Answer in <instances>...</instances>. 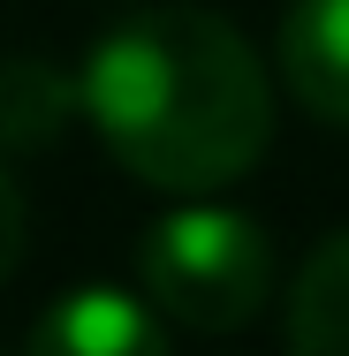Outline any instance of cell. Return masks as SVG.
<instances>
[{"instance_id":"cell-6","label":"cell","mask_w":349,"mask_h":356,"mask_svg":"<svg viewBox=\"0 0 349 356\" xmlns=\"http://www.w3.org/2000/svg\"><path fill=\"white\" fill-rule=\"evenodd\" d=\"M288 341L304 356H349V227L327 235L288 281Z\"/></svg>"},{"instance_id":"cell-5","label":"cell","mask_w":349,"mask_h":356,"mask_svg":"<svg viewBox=\"0 0 349 356\" xmlns=\"http://www.w3.org/2000/svg\"><path fill=\"white\" fill-rule=\"evenodd\" d=\"M84 114V76H61L46 54L0 61V152H46Z\"/></svg>"},{"instance_id":"cell-7","label":"cell","mask_w":349,"mask_h":356,"mask_svg":"<svg viewBox=\"0 0 349 356\" xmlns=\"http://www.w3.org/2000/svg\"><path fill=\"white\" fill-rule=\"evenodd\" d=\"M15 258H23V190H15L8 167H0V288L15 273Z\"/></svg>"},{"instance_id":"cell-3","label":"cell","mask_w":349,"mask_h":356,"mask_svg":"<svg viewBox=\"0 0 349 356\" xmlns=\"http://www.w3.org/2000/svg\"><path fill=\"white\" fill-rule=\"evenodd\" d=\"M31 356H160L167 349V318L152 296L122 288H69L61 303H46L23 334Z\"/></svg>"},{"instance_id":"cell-2","label":"cell","mask_w":349,"mask_h":356,"mask_svg":"<svg viewBox=\"0 0 349 356\" xmlns=\"http://www.w3.org/2000/svg\"><path fill=\"white\" fill-rule=\"evenodd\" d=\"M144 296L160 303L167 326L190 334H243L266 296H274V243L251 213L228 205H183V213L152 220L137 250Z\"/></svg>"},{"instance_id":"cell-1","label":"cell","mask_w":349,"mask_h":356,"mask_svg":"<svg viewBox=\"0 0 349 356\" xmlns=\"http://www.w3.org/2000/svg\"><path fill=\"white\" fill-rule=\"evenodd\" d=\"M84 122L152 190L205 197L274 144V76L212 8H144L84 54Z\"/></svg>"},{"instance_id":"cell-4","label":"cell","mask_w":349,"mask_h":356,"mask_svg":"<svg viewBox=\"0 0 349 356\" xmlns=\"http://www.w3.org/2000/svg\"><path fill=\"white\" fill-rule=\"evenodd\" d=\"M274 61L311 122L349 129V0H288Z\"/></svg>"}]
</instances>
